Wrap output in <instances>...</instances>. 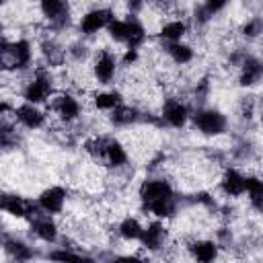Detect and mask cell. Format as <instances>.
I'll return each instance as SVG.
<instances>
[{
    "mask_svg": "<svg viewBox=\"0 0 263 263\" xmlns=\"http://www.w3.org/2000/svg\"><path fill=\"white\" fill-rule=\"evenodd\" d=\"M166 53L171 55V60H173L175 64H187V62L193 58L191 47L185 45V43H181V41H173V43H168Z\"/></svg>",
    "mask_w": 263,
    "mask_h": 263,
    "instance_id": "cell-20",
    "label": "cell"
},
{
    "mask_svg": "<svg viewBox=\"0 0 263 263\" xmlns=\"http://www.w3.org/2000/svg\"><path fill=\"white\" fill-rule=\"evenodd\" d=\"M31 60V45L27 41H16V43H4L2 51H0V64L4 70H12V68H23L27 66Z\"/></svg>",
    "mask_w": 263,
    "mask_h": 263,
    "instance_id": "cell-3",
    "label": "cell"
},
{
    "mask_svg": "<svg viewBox=\"0 0 263 263\" xmlns=\"http://www.w3.org/2000/svg\"><path fill=\"white\" fill-rule=\"evenodd\" d=\"M92 72H95V78L101 82V84H107L113 80L115 76V58L109 53V51H101L95 60V66H92Z\"/></svg>",
    "mask_w": 263,
    "mask_h": 263,
    "instance_id": "cell-10",
    "label": "cell"
},
{
    "mask_svg": "<svg viewBox=\"0 0 263 263\" xmlns=\"http://www.w3.org/2000/svg\"><path fill=\"white\" fill-rule=\"evenodd\" d=\"M226 2L228 0H205V10L210 12V14H214V12H218V10H222L224 6H226Z\"/></svg>",
    "mask_w": 263,
    "mask_h": 263,
    "instance_id": "cell-27",
    "label": "cell"
},
{
    "mask_svg": "<svg viewBox=\"0 0 263 263\" xmlns=\"http://www.w3.org/2000/svg\"><path fill=\"white\" fill-rule=\"evenodd\" d=\"M33 232L43 238V240H55L58 236V226L53 224V220L49 216H35V222H33Z\"/></svg>",
    "mask_w": 263,
    "mask_h": 263,
    "instance_id": "cell-17",
    "label": "cell"
},
{
    "mask_svg": "<svg viewBox=\"0 0 263 263\" xmlns=\"http://www.w3.org/2000/svg\"><path fill=\"white\" fill-rule=\"evenodd\" d=\"M189 251L197 261H212L216 257V245L210 240H197L189 247Z\"/></svg>",
    "mask_w": 263,
    "mask_h": 263,
    "instance_id": "cell-21",
    "label": "cell"
},
{
    "mask_svg": "<svg viewBox=\"0 0 263 263\" xmlns=\"http://www.w3.org/2000/svg\"><path fill=\"white\" fill-rule=\"evenodd\" d=\"M2 210L16 216V218H23V216H29L35 212V205L23 197H16V195H4L2 197Z\"/></svg>",
    "mask_w": 263,
    "mask_h": 263,
    "instance_id": "cell-14",
    "label": "cell"
},
{
    "mask_svg": "<svg viewBox=\"0 0 263 263\" xmlns=\"http://www.w3.org/2000/svg\"><path fill=\"white\" fill-rule=\"evenodd\" d=\"M39 6L43 10V14L47 18H51V21H58L66 10L64 0H39Z\"/></svg>",
    "mask_w": 263,
    "mask_h": 263,
    "instance_id": "cell-23",
    "label": "cell"
},
{
    "mask_svg": "<svg viewBox=\"0 0 263 263\" xmlns=\"http://www.w3.org/2000/svg\"><path fill=\"white\" fill-rule=\"evenodd\" d=\"M142 224L136 220V218H125L121 224H119V234L123 238H129V240H136V238H142Z\"/></svg>",
    "mask_w": 263,
    "mask_h": 263,
    "instance_id": "cell-22",
    "label": "cell"
},
{
    "mask_svg": "<svg viewBox=\"0 0 263 263\" xmlns=\"http://www.w3.org/2000/svg\"><path fill=\"white\" fill-rule=\"evenodd\" d=\"M220 185H222V191H224L226 195L238 197V195H242V193L247 191V177H242L238 171H232V168H230V171L224 173Z\"/></svg>",
    "mask_w": 263,
    "mask_h": 263,
    "instance_id": "cell-12",
    "label": "cell"
},
{
    "mask_svg": "<svg viewBox=\"0 0 263 263\" xmlns=\"http://www.w3.org/2000/svg\"><path fill=\"white\" fill-rule=\"evenodd\" d=\"M64 199H66V191L62 187H49L39 195V205L47 214H58L64 208Z\"/></svg>",
    "mask_w": 263,
    "mask_h": 263,
    "instance_id": "cell-11",
    "label": "cell"
},
{
    "mask_svg": "<svg viewBox=\"0 0 263 263\" xmlns=\"http://www.w3.org/2000/svg\"><path fill=\"white\" fill-rule=\"evenodd\" d=\"M49 109H51L62 121H72V119H76L78 113H80V107H78L76 99L70 97V95H55V97L51 99V103H49Z\"/></svg>",
    "mask_w": 263,
    "mask_h": 263,
    "instance_id": "cell-7",
    "label": "cell"
},
{
    "mask_svg": "<svg viewBox=\"0 0 263 263\" xmlns=\"http://www.w3.org/2000/svg\"><path fill=\"white\" fill-rule=\"evenodd\" d=\"M6 251H10L16 259H27L31 253H29V249L25 247V245H21V242H6Z\"/></svg>",
    "mask_w": 263,
    "mask_h": 263,
    "instance_id": "cell-26",
    "label": "cell"
},
{
    "mask_svg": "<svg viewBox=\"0 0 263 263\" xmlns=\"http://www.w3.org/2000/svg\"><path fill=\"white\" fill-rule=\"evenodd\" d=\"M138 119V111L134 107L127 105H117L115 109H111V121L115 125H129Z\"/></svg>",
    "mask_w": 263,
    "mask_h": 263,
    "instance_id": "cell-19",
    "label": "cell"
},
{
    "mask_svg": "<svg viewBox=\"0 0 263 263\" xmlns=\"http://www.w3.org/2000/svg\"><path fill=\"white\" fill-rule=\"evenodd\" d=\"M140 197L142 201L146 203V208L150 210L152 205L160 203V201H166V199H173V189L166 181L162 179H150V181H144L142 187H140Z\"/></svg>",
    "mask_w": 263,
    "mask_h": 263,
    "instance_id": "cell-4",
    "label": "cell"
},
{
    "mask_svg": "<svg viewBox=\"0 0 263 263\" xmlns=\"http://www.w3.org/2000/svg\"><path fill=\"white\" fill-rule=\"evenodd\" d=\"M185 33H187V25H185L183 21H168V23H164L162 29H160V37L166 39L168 43L181 41V37H183Z\"/></svg>",
    "mask_w": 263,
    "mask_h": 263,
    "instance_id": "cell-18",
    "label": "cell"
},
{
    "mask_svg": "<svg viewBox=\"0 0 263 263\" xmlns=\"http://www.w3.org/2000/svg\"><path fill=\"white\" fill-rule=\"evenodd\" d=\"M49 97H51V78L45 76L43 72H37V76L25 88V99H27V103L37 105V103H43Z\"/></svg>",
    "mask_w": 263,
    "mask_h": 263,
    "instance_id": "cell-6",
    "label": "cell"
},
{
    "mask_svg": "<svg viewBox=\"0 0 263 263\" xmlns=\"http://www.w3.org/2000/svg\"><path fill=\"white\" fill-rule=\"evenodd\" d=\"M263 76V62H259L257 58L247 55L240 64V84L251 86L255 82H259Z\"/></svg>",
    "mask_w": 263,
    "mask_h": 263,
    "instance_id": "cell-13",
    "label": "cell"
},
{
    "mask_svg": "<svg viewBox=\"0 0 263 263\" xmlns=\"http://www.w3.org/2000/svg\"><path fill=\"white\" fill-rule=\"evenodd\" d=\"M193 123L195 127L205 134V136H218L224 132L226 127V119L220 111H214V109H201L193 115Z\"/></svg>",
    "mask_w": 263,
    "mask_h": 263,
    "instance_id": "cell-5",
    "label": "cell"
},
{
    "mask_svg": "<svg viewBox=\"0 0 263 263\" xmlns=\"http://www.w3.org/2000/svg\"><path fill=\"white\" fill-rule=\"evenodd\" d=\"M247 193L251 195V199H255V197H263V179L249 177V179H247Z\"/></svg>",
    "mask_w": 263,
    "mask_h": 263,
    "instance_id": "cell-25",
    "label": "cell"
},
{
    "mask_svg": "<svg viewBox=\"0 0 263 263\" xmlns=\"http://www.w3.org/2000/svg\"><path fill=\"white\" fill-rule=\"evenodd\" d=\"M95 105H97L99 109L111 111V109H115L117 105H121V97H119L117 92H101V95L95 97Z\"/></svg>",
    "mask_w": 263,
    "mask_h": 263,
    "instance_id": "cell-24",
    "label": "cell"
},
{
    "mask_svg": "<svg viewBox=\"0 0 263 263\" xmlns=\"http://www.w3.org/2000/svg\"><path fill=\"white\" fill-rule=\"evenodd\" d=\"M140 240H142V245H144L146 249L156 251V249H160V247L164 245V240H166V230H164L162 224L154 222V224H150L148 228H144Z\"/></svg>",
    "mask_w": 263,
    "mask_h": 263,
    "instance_id": "cell-15",
    "label": "cell"
},
{
    "mask_svg": "<svg viewBox=\"0 0 263 263\" xmlns=\"http://www.w3.org/2000/svg\"><path fill=\"white\" fill-rule=\"evenodd\" d=\"M111 39L125 43L127 47H138L144 41V27L136 21V18H127V21H111L107 27Z\"/></svg>",
    "mask_w": 263,
    "mask_h": 263,
    "instance_id": "cell-2",
    "label": "cell"
},
{
    "mask_svg": "<svg viewBox=\"0 0 263 263\" xmlns=\"http://www.w3.org/2000/svg\"><path fill=\"white\" fill-rule=\"evenodd\" d=\"M111 21H113L111 10H107V8H95V10H90V12H86V14L82 16L80 29H82L86 35H92V33H97L99 29L109 27Z\"/></svg>",
    "mask_w": 263,
    "mask_h": 263,
    "instance_id": "cell-8",
    "label": "cell"
},
{
    "mask_svg": "<svg viewBox=\"0 0 263 263\" xmlns=\"http://www.w3.org/2000/svg\"><path fill=\"white\" fill-rule=\"evenodd\" d=\"M16 119L25 125V127H31V129H35V127H39L41 123H43V119H45V115L33 105V103H27V105H21L16 111Z\"/></svg>",
    "mask_w": 263,
    "mask_h": 263,
    "instance_id": "cell-16",
    "label": "cell"
},
{
    "mask_svg": "<svg viewBox=\"0 0 263 263\" xmlns=\"http://www.w3.org/2000/svg\"><path fill=\"white\" fill-rule=\"evenodd\" d=\"M86 148L97 160H101L107 166H115L117 168L127 160V154H125L123 146L119 142L111 140V138H95V140H90L86 144Z\"/></svg>",
    "mask_w": 263,
    "mask_h": 263,
    "instance_id": "cell-1",
    "label": "cell"
},
{
    "mask_svg": "<svg viewBox=\"0 0 263 263\" xmlns=\"http://www.w3.org/2000/svg\"><path fill=\"white\" fill-rule=\"evenodd\" d=\"M49 257H51V259H74V261H78V259H80V255L70 253V251H55V253H51Z\"/></svg>",
    "mask_w": 263,
    "mask_h": 263,
    "instance_id": "cell-28",
    "label": "cell"
},
{
    "mask_svg": "<svg viewBox=\"0 0 263 263\" xmlns=\"http://www.w3.org/2000/svg\"><path fill=\"white\" fill-rule=\"evenodd\" d=\"M162 117H164V121H166L168 125L181 127V125H185V121H187V117H189L187 105L181 103V101H177V99H168V101L164 103V107H162Z\"/></svg>",
    "mask_w": 263,
    "mask_h": 263,
    "instance_id": "cell-9",
    "label": "cell"
}]
</instances>
